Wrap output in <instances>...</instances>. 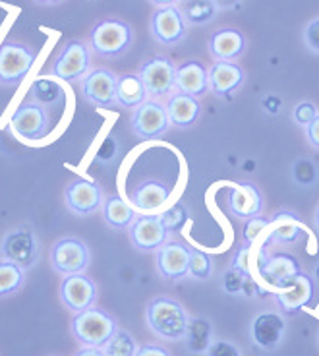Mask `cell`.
Wrapping results in <instances>:
<instances>
[{
    "instance_id": "6da1fadb",
    "label": "cell",
    "mask_w": 319,
    "mask_h": 356,
    "mask_svg": "<svg viewBox=\"0 0 319 356\" xmlns=\"http://www.w3.org/2000/svg\"><path fill=\"white\" fill-rule=\"evenodd\" d=\"M145 320H147V325L155 335L169 339V341H178L186 335L190 316L184 310V306L174 298L157 296L147 304Z\"/></svg>"
},
{
    "instance_id": "7a4b0ae2",
    "label": "cell",
    "mask_w": 319,
    "mask_h": 356,
    "mask_svg": "<svg viewBox=\"0 0 319 356\" xmlns=\"http://www.w3.org/2000/svg\"><path fill=\"white\" fill-rule=\"evenodd\" d=\"M118 330L116 320L103 308H89L80 314H74L70 323V331L74 339L80 343L81 347L89 348H105Z\"/></svg>"
},
{
    "instance_id": "3957f363",
    "label": "cell",
    "mask_w": 319,
    "mask_h": 356,
    "mask_svg": "<svg viewBox=\"0 0 319 356\" xmlns=\"http://www.w3.org/2000/svg\"><path fill=\"white\" fill-rule=\"evenodd\" d=\"M133 41V29L122 19H103L93 26L89 49L105 58H116L124 54Z\"/></svg>"
},
{
    "instance_id": "277c9868",
    "label": "cell",
    "mask_w": 319,
    "mask_h": 356,
    "mask_svg": "<svg viewBox=\"0 0 319 356\" xmlns=\"http://www.w3.org/2000/svg\"><path fill=\"white\" fill-rule=\"evenodd\" d=\"M41 244L37 232L29 225H19L2 238L0 242V258L18 264L24 269H31L39 261Z\"/></svg>"
},
{
    "instance_id": "5b68a950",
    "label": "cell",
    "mask_w": 319,
    "mask_h": 356,
    "mask_svg": "<svg viewBox=\"0 0 319 356\" xmlns=\"http://www.w3.org/2000/svg\"><path fill=\"white\" fill-rule=\"evenodd\" d=\"M51 267L58 275H76L83 273L91 264V250L85 242L76 236H64L56 241L49 254Z\"/></svg>"
},
{
    "instance_id": "8992f818",
    "label": "cell",
    "mask_w": 319,
    "mask_h": 356,
    "mask_svg": "<svg viewBox=\"0 0 319 356\" xmlns=\"http://www.w3.org/2000/svg\"><path fill=\"white\" fill-rule=\"evenodd\" d=\"M37 53L24 43L0 44V86H19L35 64Z\"/></svg>"
},
{
    "instance_id": "52a82bcc",
    "label": "cell",
    "mask_w": 319,
    "mask_h": 356,
    "mask_svg": "<svg viewBox=\"0 0 319 356\" xmlns=\"http://www.w3.org/2000/svg\"><path fill=\"white\" fill-rule=\"evenodd\" d=\"M89 70H91V49L89 44L78 39H72L64 44V49L54 58L51 68L54 78L63 81L83 80V76Z\"/></svg>"
},
{
    "instance_id": "ba28073f",
    "label": "cell",
    "mask_w": 319,
    "mask_h": 356,
    "mask_svg": "<svg viewBox=\"0 0 319 356\" xmlns=\"http://www.w3.org/2000/svg\"><path fill=\"white\" fill-rule=\"evenodd\" d=\"M140 78L147 89V95L159 99L172 95L177 89V64L169 56H153L140 66Z\"/></svg>"
},
{
    "instance_id": "9c48e42d",
    "label": "cell",
    "mask_w": 319,
    "mask_h": 356,
    "mask_svg": "<svg viewBox=\"0 0 319 356\" xmlns=\"http://www.w3.org/2000/svg\"><path fill=\"white\" fill-rule=\"evenodd\" d=\"M105 202V192L95 180L88 178H74L64 190V204L74 215L89 217Z\"/></svg>"
},
{
    "instance_id": "30bf717a",
    "label": "cell",
    "mask_w": 319,
    "mask_h": 356,
    "mask_svg": "<svg viewBox=\"0 0 319 356\" xmlns=\"http://www.w3.org/2000/svg\"><path fill=\"white\" fill-rule=\"evenodd\" d=\"M316 281L313 277L300 271L298 275L286 281L281 289H275V300L279 310L283 314H294V312L308 308L316 298Z\"/></svg>"
},
{
    "instance_id": "8fae6325",
    "label": "cell",
    "mask_w": 319,
    "mask_h": 356,
    "mask_svg": "<svg viewBox=\"0 0 319 356\" xmlns=\"http://www.w3.org/2000/svg\"><path fill=\"white\" fill-rule=\"evenodd\" d=\"M49 115L47 108L35 103H24L22 107L14 111V115L10 116V128L18 138L26 142H37L43 140L49 134Z\"/></svg>"
},
{
    "instance_id": "7c38bea8",
    "label": "cell",
    "mask_w": 319,
    "mask_h": 356,
    "mask_svg": "<svg viewBox=\"0 0 319 356\" xmlns=\"http://www.w3.org/2000/svg\"><path fill=\"white\" fill-rule=\"evenodd\" d=\"M133 134L142 140H157L169 130L170 120L167 107L159 101H145L138 108H133L132 120Z\"/></svg>"
},
{
    "instance_id": "4fadbf2b",
    "label": "cell",
    "mask_w": 319,
    "mask_h": 356,
    "mask_svg": "<svg viewBox=\"0 0 319 356\" xmlns=\"http://www.w3.org/2000/svg\"><path fill=\"white\" fill-rule=\"evenodd\" d=\"M60 300L74 314L89 310L97 302V285L85 273L64 277L60 283Z\"/></svg>"
},
{
    "instance_id": "5bb4252c",
    "label": "cell",
    "mask_w": 319,
    "mask_h": 356,
    "mask_svg": "<svg viewBox=\"0 0 319 356\" xmlns=\"http://www.w3.org/2000/svg\"><path fill=\"white\" fill-rule=\"evenodd\" d=\"M130 241L133 248L142 252H155L159 250L165 242H169V234L161 215H140L128 227Z\"/></svg>"
},
{
    "instance_id": "9a60e30c",
    "label": "cell",
    "mask_w": 319,
    "mask_h": 356,
    "mask_svg": "<svg viewBox=\"0 0 319 356\" xmlns=\"http://www.w3.org/2000/svg\"><path fill=\"white\" fill-rule=\"evenodd\" d=\"M116 80L118 76L106 68L89 70L81 80V95L91 105L113 107L116 103Z\"/></svg>"
},
{
    "instance_id": "2e32d148",
    "label": "cell",
    "mask_w": 319,
    "mask_h": 356,
    "mask_svg": "<svg viewBox=\"0 0 319 356\" xmlns=\"http://www.w3.org/2000/svg\"><path fill=\"white\" fill-rule=\"evenodd\" d=\"M186 19L182 18L177 6L157 8L151 16V35L165 47L180 43L186 37Z\"/></svg>"
},
{
    "instance_id": "e0dca14e",
    "label": "cell",
    "mask_w": 319,
    "mask_h": 356,
    "mask_svg": "<svg viewBox=\"0 0 319 356\" xmlns=\"http://www.w3.org/2000/svg\"><path fill=\"white\" fill-rule=\"evenodd\" d=\"M190 246L178 241L165 242L155 254V266L163 279L167 281H180L188 275L190 264Z\"/></svg>"
},
{
    "instance_id": "ac0fdd59",
    "label": "cell",
    "mask_w": 319,
    "mask_h": 356,
    "mask_svg": "<svg viewBox=\"0 0 319 356\" xmlns=\"http://www.w3.org/2000/svg\"><path fill=\"white\" fill-rule=\"evenodd\" d=\"M284 330L286 323L284 318L277 312H261L257 314L254 321H252V343L256 345L259 350H275L284 337Z\"/></svg>"
},
{
    "instance_id": "d6986e66",
    "label": "cell",
    "mask_w": 319,
    "mask_h": 356,
    "mask_svg": "<svg viewBox=\"0 0 319 356\" xmlns=\"http://www.w3.org/2000/svg\"><path fill=\"white\" fill-rule=\"evenodd\" d=\"M227 207L238 219H252L263 211V194L252 182H242L227 190Z\"/></svg>"
},
{
    "instance_id": "ffe728a7",
    "label": "cell",
    "mask_w": 319,
    "mask_h": 356,
    "mask_svg": "<svg viewBox=\"0 0 319 356\" xmlns=\"http://www.w3.org/2000/svg\"><path fill=\"white\" fill-rule=\"evenodd\" d=\"M244 80H246V74L242 70V66L236 63L217 60L209 68V89L215 95L229 97L242 88Z\"/></svg>"
},
{
    "instance_id": "44dd1931",
    "label": "cell",
    "mask_w": 319,
    "mask_h": 356,
    "mask_svg": "<svg viewBox=\"0 0 319 356\" xmlns=\"http://www.w3.org/2000/svg\"><path fill=\"white\" fill-rule=\"evenodd\" d=\"M302 271L298 259L291 254H275V256H265L261 266H259V275L265 279L267 285L281 289V286L291 281Z\"/></svg>"
},
{
    "instance_id": "7402d4cb",
    "label": "cell",
    "mask_w": 319,
    "mask_h": 356,
    "mask_svg": "<svg viewBox=\"0 0 319 356\" xmlns=\"http://www.w3.org/2000/svg\"><path fill=\"white\" fill-rule=\"evenodd\" d=\"M177 91L202 97L209 91V68L199 60H186L177 66Z\"/></svg>"
},
{
    "instance_id": "603a6c76",
    "label": "cell",
    "mask_w": 319,
    "mask_h": 356,
    "mask_svg": "<svg viewBox=\"0 0 319 356\" xmlns=\"http://www.w3.org/2000/svg\"><path fill=\"white\" fill-rule=\"evenodd\" d=\"M209 51L217 60H229L234 63L246 51V37L242 31L234 27H222L217 29L209 39Z\"/></svg>"
},
{
    "instance_id": "cb8c5ba5",
    "label": "cell",
    "mask_w": 319,
    "mask_h": 356,
    "mask_svg": "<svg viewBox=\"0 0 319 356\" xmlns=\"http://www.w3.org/2000/svg\"><path fill=\"white\" fill-rule=\"evenodd\" d=\"M269 227H271V232L267 234L263 250L269 248L271 244H294L304 234L300 215L288 209L277 211Z\"/></svg>"
},
{
    "instance_id": "d4e9b609",
    "label": "cell",
    "mask_w": 319,
    "mask_h": 356,
    "mask_svg": "<svg viewBox=\"0 0 319 356\" xmlns=\"http://www.w3.org/2000/svg\"><path fill=\"white\" fill-rule=\"evenodd\" d=\"M167 113H169L170 124L178 126V128H188L202 115V103L197 101V97L177 91L167 101Z\"/></svg>"
},
{
    "instance_id": "484cf974",
    "label": "cell",
    "mask_w": 319,
    "mask_h": 356,
    "mask_svg": "<svg viewBox=\"0 0 319 356\" xmlns=\"http://www.w3.org/2000/svg\"><path fill=\"white\" fill-rule=\"evenodd\" d=\"M170 188L159 180H143L140 186L132 192V204L143 211L161 209L169 202Z\"/></svg>"
},
{
    "instance_id": "4316f807",
    "label": "cell",
    "mask_w": 319,
    "mask_h": 356,
    "mask_svg": "<svg viewBox=\"0 0 319 356\" xmlns=\"http://www.w3.org/2000/svg\"><path fill=\"white\" fill-rule=\"evenodd\" d=\"M147 101V89L143 86L140 74H122L116 80V103L120 107L138 108Z\"/></svg>"
},
{
    "instance_id": "83f0119b",
    "label": "cell",
    "mask_w": 319,
    "mask_h": 356,
    "mask_svg": "<svg viewBox=\"0 0 319 356\" xmlns=\"http://www.w3.org/2000/svg\"><path fill=\"white\" fill-rule=\"evenodd\" d=\"M184 339L190 353H207L213 343V323L204 316L190 318Z\"/></svg>"
},
{
    "instance_id": "f1b7e54d",
    "label": "cell",
    "mask_w": 319,
    "mask_h": 356,
    "mask_svg": "<svg viewBox=\"0 0 319 356\" xmlns=\"http://www.w3.org/2000/svg\"><path fill=\"white\" fill-rule=\"evenodd\" d=\"M103 209V217L108 227L113 229H128L132 221L136 219V211H133L132 205H128L120 196L105 197V202L101 205Z\"/></svg>"
},
{
    "instance_id": "f546056e",
    "label": "cell",
    "mask_w": 319,
    "mask_h": 356,
    "mask_svg": "<svg viewBox=\"0 0 319 356\" xmlns=\"http://www.w3.org/2000/svg\"><path fill=\"white\" fill-rule=\"evenodd\" d=\"M64 88L53 78H37L29 88V103L41 107H54L64 101Z\"/></svg>"
},
{
    "instance_id": "4dcf8cb0",
    "label": "cell",
    "mask_w": 319,
    "mask_h": 356,
    "mask_svg": "<svg viewBox=\"0 0 319 356\" xmlns=\"http://www.w3.org/2000/svg\"><path fill=\"white\" fill-rule=\"evenodd\" d=\"M177 8L180 10L182 18L186 19V24H194V26L209 24L219 12L213 0H180Z\"/></svg>"
},
{
    "instance_id": "1f68e13d",
    "label": "cell",
    "mask_w": 319,
    "mask_h": 356,
    "mask_svg": "<svg viewBox=\"0 0 319 356\" xmlns=\"http://www.w3.org/2000/svg\"><path fill=\"white\" fill-rule=\"evenodd\" d=\"M26 283V269L8 259H0V298H8L22 291Z\"/></svg>"
},
{
    "instance_id": "d6a6232c",
    "label": "cell",
    "mask_w": 319,
    "mask_h": 356,
    "mask_svg": "<svg viewBox=\"0 0 319 356\" xmlns=\"http://www.w3.org/2000/svg\"><path fill=\"white\" fill-rule=\"evenodd\" d=\"M105 356H136L138 353V343L132 337V333L126 330H116V333L111 337L103 348Z\"/></svg>"
},
{
    "instance_id": "836d02e7",
    "label": "cell",
    "mask_w": 319,
    "mask_h": 356,
    "mask_svg": "<svg viewBox=\"0 0 319 356\" xmlns=\"http://www.w3.org/2000/svg\"><path fill=\"white\" fill-rule=\"evenodd\" d=\"M213 261L209 254H205L202 250H190V264H188V275L197 281H205L211 277Z\"/></svg>"
},
{
    "instance_id": "e575fe53",
    "label": "cell",
    "mask_w": 319,
    "mask_h": 356,
    "mask_svg": "<svg viewBox=\"0 0 319 356\" xmlns=\"http://www.w3.org/2000/svg\"><path fill=\"white\" fill-rule=\"evenodd\" d=\"M269 225H271V219L263 217V215L246 219V225L242 227V241H244V246H252L267 231Z\"/></svg>"
},
{
    "instance_id": "d590c367",
    "label": "cell",
    "mask_w": 319,
    "mask_h": 356,
    "mask_svg": "<svg viewBox=\"0 0 319 356\" xmlns=\"http://www.w3.org/2000/svg\"><path fill=\"white\" fill-rule=\"evenodd\" d=\"M293 177L296 184L311 186L318 180V167L311 159H298L293 165Z\"/></svg>"
},
{
    "instance_id": "8d00e7d4",
    "label": "cell",
    "mask_w": 319,
    "mask_h": 356,
    "mask_svg": "<svg viewBox=\"0 0 319 356\" xmlns=\"http://www.w3.org/2000/svg\"><path fill=\"white\" fill-rule=\"evenodd\" d=\"M188 209L182 204H174L170 209H167L165 213H161V219L165 222L167 231L169 232H180L184 229V225L188 222Z\"/></svg>"
},
{
    "instance_id": "74e56055",
    "label": "cell",
    "mask_w": 319,
    "mask_h": 356,
    "mask_svg": "<svg viewBox=\"0 0 319 356\" xmlns=\"http://www.w3.org/2000/svg\"><path fill=\"white\" fill-rule=\"evenodd\" d=\"M246 281H248V273L234 266L229 267V271L222 275V286H224V291H227V293H231V294L242 293V291H244V286H246Z\"/></svg>"
},
{
    "instance_id": "f35d334b",
    "label": "cell",
    "mask_w": 319,
    "mask_h": 356,
    "mask_svg": "<svg viewBox=\"0 0 319 356\" xmlns=\"http://www.w3.org/2000/svg\"><path fill=\"white\" fill-rule=\"evenodd\" d=\"M318 115H319L318 107H316V103H311V101H300V103L294 107V113H293L294 122L304 126V128L310 124L311 120H313Z\"/></svg>"
},
{
    "instance_id": "ab89813d",
    "label": "cell",
    "mask_w": 319,
    "mask_h": 356,
    "mask_svg": "<svg viewBox=\"0 0 319 356\" xmlns=\"http://www.w3.org/2000/svg\"><path fill=\"white\" fill-rule=\"evenodd\" d=\"M304 43L311 53L319 54V18H313L304 27Z\"/></svg>"
},
{
    "instance_id": "60d3db41",
    "label": "cell",
    "mask_w": 319,
    "mask_h": 356,
    "mask_svg": "<svg viewBox=\"0 0 319 356\" xmlns=\"http://www.w3.org/2000/svg\"><path fill=\"white\" fill-rule=\"evenodd\" d=\"M205 356H242L240 348L229 341H213Z\"/></svg>"
},
{
    "instance_id": "b9f144b4",
    "label": "cell",
    "mask_w": 319,
    "mask_h": 356,
    "mask_svg": "<svg viewBox=\"0 0 319 356\" xmlns=\"http://www.w3.org/2000/svg\"><path fill=\"white\" fill-rule=\"evenodd\" d=\"M136 356H172L167 350L165 347H161V345H151V343H147V345H143V347H138V353H136Z\"/></svg>"
},
{
    "instance_id": "7bdbcfd3",
    "label": "cell",
    "mask_w": 319,
    "mask_h": 356,
    "mask_svg": "<svg viewBox=\"0 0 319 356\" xmlns=\"http://www.w3.org/2000/svg\"><path fill=\"white\" fill-rule=\"evenodd\" d=\"M306 140L310 142L311 147L319 149V115L311 120L310 124L306 126Z\"/></svg>"
},
{
    "instance_id": "ee69618b",
    "label": "cell",
    "mask_w": 319,
    "mask_h": 356,
    "mask_svg": "<svg viewBox=\"0 0 319 356\" xmlns=\"http://www.w3.org/2000/svg\"><path fill=\"white\" fill-rule=\"evenodd\" d=\"M213 4L219 10H231L238 6L240 0H213Z\"/></svg>"
},
{
    "instance_id": "f6af8a7d",
    "label": "cell",
    "mask_w": 319,
    "mask_h": 356,
    "mask_svg": "<svg viewBox=\"0 0 319 356\" xmlns=\"http://www.w3.org/2000/svg\"><path fill=\"white\" fill-rule=\"evenodd\" d=\"M74 356H105L103 353V348H89V347H83L81 350H78Z\"/></svg>"
},
{
    "instance_id": "bcb514c9",
    "label": "cell",
    "mask_w": 319,
    "mask_h": 356,
    "mask_svg": "<svg viewBox=\"0 0 319 356\" xmlns=\"http://www.w3.org/2000/svg\"><path fill=\"white\" fill-rule=\"evenodd\" d=\"M149 2L159 6V8H165V6H177L180 0H149Z\"/></svg>"
},
{
    "instance_id": "7dc6e473",
    "label": "cell",
    "mask_w": 319,
    "mask_h": 356,
    "mask_svg": "<svg viewBox=\"0 0 319 356\" xmlns=\"http://www.w3.org/2000/svg\"><path fill=\"white\" fill-rule=\"evenodd\" d=\"M39 4H58V2H63V0H35Z\"/></svg>"
},
{
    "instance_id": "c3c4849f",
    "label": "cell",
    "mask_w": 319,
    "mask_h": 356,
    "mask_svg": "<svg viewBox=\"0 0 319 356\" xmlns=\"http://www.w3.org/2000/svg\"><path fill=\"white\" fill-rule=\"evenodd\" d=\"M313 281H316V285H319V264L313 269Z\"/></svg>"
},
{
    "instance_id": "681fc988",
    "label": "cell",
    "mask_w": 319,
    "mask_h": 356,
    "mask_svg": "<svg viewBox=\"0 0 319 356\" xmlns=\"http://www.w3.org/2000/svg\"><path fill=\"white\" fill-rule=\"evenodd\" d=\"M313 221H316V227H318V231H319V205H318V209H316V215H313Z\"/></svg>"
},
{
    "instance_id": "f907efd6",
    "label": "cell",
    "mask_w": 319,
    "mask_h": 356,
    "mask_svg": "<svg viewBox=\"0 0 319 356\" xmlns=\"http://www.w3.org/2000/svg\"><path fill=\"white\" fill-rule=\"evenodd\" d=\"M318 339H319V335H318Z\"/></svg>"
}]
</instances>
